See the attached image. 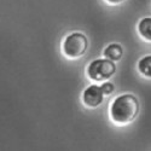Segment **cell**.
Segmentation results:
<instances>
[{"mask_svg": "<svg viewBox=\"0 0 151 151\" xmlns=\"http://www.w3.org/2000/svg\"><path fill=\"white\" fill-rule=\"evenodd\" d=\"M106 1L110 3V4H120V3L124 1V0H106Z\"/></svg>", "mask_w": 151, "mask_h": 151, "instance_id": "9c48e42d", "label": "cell"}, {"mask_svg": "<svg viewBox=\"0 0 151 151\" xmlns=\"http://www.w3.org/2000/svg\"><path fill=\"white\" fill-rule=\"evenodd\" d=\"M116 71L114 60L108 58L94 59L87 67V75L93 81H108Z\"/></svg>", "mask_w": 151, "mask_h": 151, "instance_id": "7a4b0ae2", "label": "cell"}, {"mask_svg": "<svg viewBox=\"0 0 151 151\" xmlns=\"http://www.w3.org/2000/svg\"><path fill=\"white\" fill-rule=\"evenodd\" d=\"M123 55V50H122V46L119 45V44H110L105 50H104V56L105 58L108 59H111V60H120L121 57Z\"/></svg>", "mask_w": 151, "mask_h": 151, "instance_id": "5b68a950", "label": "cell"}, {"mask_svg": "<svg viewBox=\"0 0 151 151\" xmlns=\"http://www.w3.org/2000/svg\"><path fill=\"white\" fill-rule=\"evenodd\" d=\"M138 32L145 40L151 41V17H144L138 24Z\"/></svg>", "mask_w": 151, "mask_h": 151, "instance_id": "8992f818", "label": "cell"}, {"mask_svg": "<svg viewBox=\"0 0 151 151\" xmlns=\"http://www.w3.org/2000/svg\"><path fill=\"white\" fill-rule=\"evenodd\" d=\"M102 91H103V93H104V96H109V94H111L112 92H114V85H112L111 82H104L102 86Z\"/></svg>", "mask_w": 151, "mask_h": 151, "instance_id": "ba28073f", "label": "cell"}, {"mask_svg": "<svg viewBox=\"0 0 151 151\" xmlns=\"http://www.w3.org/2000/svg\"><path fill=\"white\" fill-rule=\"evenodd\" d=\"M138 69H139V71L144 75V76L151 79V55L143 57L139 62H138Z\"/></svg>", "mask_w": 151, "mask_h": 151, "instance_id": "52a82bcc", "label": "cell"}, {"mask_svg": "<svg viewBox=\"0 0 151 151\" xmlns=\"http://www.w3.org/2000/svg\"><path fill=\"white\" fill-rule=\"evenodd\" d=\"M139 102L135 96L126 93L114 99L110 106V116L115 123L127 124L135 120L139 114Z\"/></svg>", "mask_w": 151, "mask_h": 151, "instance_id": "6da1fadb", "label": "cell"}, {"mask_svg": "<svg viewBox=\"0 0 151 151\" xmlns=\"http://www.w3.org/2000/svg\"><path fill=\"white\" fill-rule=\"evenodd\" d=\"M88 47V40L85 34L75 32L69 34L63 42V52L69 58H80L85 55Z\"/></svg>", "mask_w": 151, "mask_h": 151, "instance_id": "3957f363", "label": "cell"}, {"mask_svg": "<svg viewBox=\"0 0 151 151\" xmlns=\"http://www.w3.org/2000/svg\"><path fill=\"white\" fill-rule=\"evenodd\" d=\"M104 93L102 91V87L97 85H91L83 91L82 93V100L85 105L88 108H97L103 103Z\"/></svg>", "mask_w": 151, "mask_h": 151, "instance_id": "277c9868", "label": "cell"}]
</instances>
